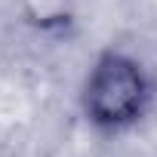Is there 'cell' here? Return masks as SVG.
<instances>
[{
    "label": "cell",
    "mask_w": 157,
    "mask_h": 157,
    "mask_svg": "<svg viewBox=\"0 0 157 157\" xmlns=\"http://www.w3.org/2000/svg\"><path fill=\"white\" fill-rule=\"evenodd\" d=\"M77 105L86 126L99 136H126L151 117L157 105V77L136 52L105 46L83 74Z\"/></svg>",
    "instance_id": "obj_1"
},
{
    "label": "cell",
    "mask_w": 157,
    "mask_h": 157,
    "mask_svg": "<svg viewBox=\"0 0 157 157\" xmlns=\"http://www.w3.org/2000/svg\"><path fill=\"white\" fill-rule=\"evenodd\" d=\"M80 0H19V19L37 37H68L77 25Z\"/></svg>",
    "instance_id": "obj_2"
}]
</instances>
